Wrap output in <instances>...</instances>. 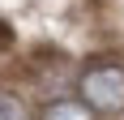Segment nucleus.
Returning a JSON list of instances; mask_svg holds the SVG:
<instances>
[{
	"mask_svg": "<svg viewBox=\"0 0 124 120\" xmlns=\"http://www.w3.org/2000/svg\"><path fill=\"white\" fill-rule=\"evenodd\" d=\"M81 103L94 116H124V69L120 64H90L81 73Z\"/></svg>",
	"mask_w": 124,
	"mask_h": 120,
	"instance_id": "obj_1",
	"label": "nucleus"
},
{
	"mask_svg": "<svg viewBox=\"0 0 124 120\" xmlns=\"http://www.w3.org/2000/svg\"><path fill=\"white\" fill-rule=\"evenodd\" d=\"M39 120H94V111H90L81 99H56V103L43 107Z\"/></svg>",
	"mask_w": 124,
	"mask_h": 120,
	"instance_id": "obj_2",
	"label": "nucleus"
},
{
	"mask_svg": "<svg viewBox=\"0 0 124 120\" xmlns=\"http://www.w3.org/2000/svg\"><path fill=\"white\" fill-rule=\"evenodd\" d=\"M0 120H30V107L22 103V94L0 90Z\"/></svg>",
	"mask_w": 124,
	"mask_h": 120,
	"instance_id": "obj_3",
	"label": "nucleus"
}]
</instances>
